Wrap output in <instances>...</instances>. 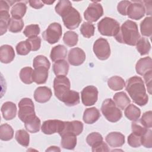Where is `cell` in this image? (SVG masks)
<instances>
[{"instance_id": "obj_56", "label": "cell", "mask_w": 152, "mask_h": 152, "mask_svg": "<svg viewBox=\"0 0 152 152\" xmlns=\"http://www.w3.org/2000/svg\"><path fill=\"white\" fill-rule=\"evenodd\" d=\"M61 150L58 147L56 146H50L48 149L46 150V151H60Z\"/></svg>"}, {"instance_id": "obj_18", "label": "cell", "mask_w": 152, "mask_h": 152, "mask_svg": "<svg viewBox=\"0 0 152 152\" xmlns=\"http://www.w3.org/2000/svg\"><path fill=\"white\" fill-rule=\"evenodd\" d=\"M135 70L138 74L144 75L145 73L152 70V60L150 56L140 59L136 64Z\"/></svg>"}, {"instance_id": "obj_45", "label": "cell", "mask_w": 152, "mask_h": 152, "mask_svg": "<svg viewBox=\"0 0 152 152\" xmlns=\"http://www.w3.org/2000/svg\"><path fill=\"white\" fill-rule=\"evenodd\" d=\"M15 49L17 54L20 55H26L31 50V46L27 40L19 42L17 45Z\"/></svg>"}, {"instance_id": "obj_52", "label": "cell", "mask_w": 152, "mask_h": 152, "mask_svg": "<svg viewBox=\"0 0 152 152\" xmlns=\"http://www.w3.org/2000/svg\"><path fill=\"white\" fill-rule=\"evenodd\" d=\"M151 75H152V70L149 71L143 75L145 83L147 88V91H148L149 94L151 93Z\"/></svg>"}, {"instance_id": "obj_54", "label": "cell", "mask_w": 152, "mask_h": 152, "mask_svg": "<svg viewBox=\"0 0 152 152\" xmlns=\"http://www.w3.org/2000/svg\"><path fill=\"white\" fill-rule=\"evenodd\" d=\"M28 3L30 7L35 9H40L44 6L43 3L41 1H29Z\"/></svg>"}, {"instance_id": "obj_16", "label": "cell", "mask_w": 152, "mask_h": 152, "mask_svg": "<svg viewBox=\"0 0 152 152\" xmlns=\"http://www.w3.org/2000/svg\"><path fill=\"white\" fill-rule=\"evenodd\" d=\"M52 96V92L50 88L43 86L37 87L34 92V100L40 103L48 102Z\"/></svg>"}, {"instance_id": "obj_15", "label": "cell", "mask_w": 152, "mask_h": 152, "mask_svg": "<svg viewBox=\"0 0 152 152\" xmlns=\"http://www.w3.org/2000/svg\"><path fill=\"white\" fill-rule=\"evenodd\" d=\"M86 57V53L83 49L80 48H74L69 51L68 60L71 65L79 66L83 64Z\"/></svg>"}, {"instance_id": "obj_7", "label": "cell", "mask_w": 152, "mask_h": 152, "mask_svg": "<svg viewBox=\"0 0 152 152\" xmlns=\"http://www.w3.org/2000/svg\"><path fill=\"white\" fill-rule=\"evenodd\" d=\"M70 81L65 75L56 76L53 80V90L56 97L61 101L64 96L70 90Z\"/></svg>"}, {"instance_id": "obj_48", "label": "cell", "mask_w": 152, "mask_h": 152, "mask_svg": "<svg viewBox=\"0 0 152 152\" xmlns=\"http://www.w3.org/2000/svg\"><path fill=\"white\" fill-rule=\"evenodd\" d=\"M140 121L145 128H151L152 127V112L149 110L144 113Z\"/></svg>"}, {"instance_id": "obj_55", "label": "cell", "mask_w": 152, "mask_h": 152, "mask_svg": "<svg viewBox=\"0 0 152 152\" xmlns=\"http://www.w3.org/2000/svg\"><path fill=\"white\" fill-rule=\"evenodd\" d=\"M145 10V13L147 15H151V1H142Z\"/></svg>"}, {"instance_id": "obj_3", "label": "cell", "mask_w": 152, "mask_h": 152, "mask_svg": "<svg viewBox=\"0 0 152 152\" xmlns=\"http://www.w3.org/2000/svg\"><path fill=\"white\" fill-rule=\"evenodd\" d=\"M101 111L105 118L110 122H116L122 116V111L112 99H106L103 102Z\"/></svg>"}, {"instance_id": "obj_1", "label": "cell", "mask_w": 152, "mask_h": 152, "mask_svg": "<svg viewBox=\"0 0 152 152\" xmlns=\"http://www.w3.org/2000/svg\"><path fill=\"white\" fill-rule=\"evenodd\" d=\"M125 90L128 93L133 102L140 106L145 105L148 101L142 79L138 76H134L127 80Z\"/></svg>"}, {"instance_id": "obj_53", "label": "cell", "mask_w": 152, "mask_h": 152, "mask_svg": "<svg viewBox=\"0 0 152 152\" xmlns=\"http://www.w3.org/2000/svg\"><path fill=\"white\" fill-rule=\"evenodd\" d=\"M92 151H109L107 145L103 141L96 146L92 147Z\"/></svg>"}, {"instance_id": "obj_41", "label": "cell", "mask_w": 152, "mask_h": 152, "mask_svg": "<svg viewBox=\"0 0 152 152\" xmlns=\"http://www.w3.org/2000/svg\"><path fill=\"white\" fill-rule=\"evenodd\" d=\"M103 141L102 135L96 132H93L88 134L86 138V142L88 145L94 147Z\"/></svg>"}, {"instance_id": "obj_24", "label": "cell", "mask_w": 152, "mask_h": 152, "mask_svg": "<svg viewBox=\"0 0 152 152\" xmlns=\"http://www.w3.org/2000/svg\"><path fill=\"white\" fill-rule=\"evenodd\" d=\"M61 102H64L66 106H74L80 103L79 93L74 90H69L62 97Z\"/></svg>"}, {"instance_id": "obj_36", "label": "cell", "mask_w": 152, "mask_h": 152, "mask_svg": "<svg viewBox=\"0 0 152 152\" xmlns=\"http://www.w3.org/2000/svg\"><path fill=\"white\" fill-rule=\"evenodd\" d=\"M141 33L144 36L150 37L152 34L151 17H145L140 23Z\"/></svg>"}, {"instance_id": "obj_26", "label": "cell", "mask_w": 152, "mask_h": 152, "mask_svg": "<svg viewBox=\"0 0 152 152\" xmlns=\"http://www.w3.org/2000/svg\"><path fill=\"white\" fill-rule=\"evenodd\" d=\"M27 11V6L23 2H18L15 4L11 8L10 13L12 17L17 19H22Z\"/></svg>"}, {"instance_id": "obj_42", "label": "cell", "mask_w": 152, "mask_h": 152, "mask_svg": "<svg viewBox=\"0 0 152 152\" xmlns=\"http://www.w3.org/2000/svg\"><path fill=\"white\" fill-rule=\"evenodd\" d=\"M71 7H72V4L69 1L62 0L58 1L55 10L56 12L61 17Z\"/></svg>"}, {"instance_id": "obj_4", "label": "cell", "mask_w": 152, "mask_h": 152, "mask_svg": "<svg viewBox=\"0 0 152 152\" xmlns=\"http://www.w3.org/2000/svg\"><path fill=\"white\" fill-rule=\"evenodd\" d=\"M97 28L103 36H115L119 30L120 25L116 20L106 17L98 23Z\"/></svg>"}, {"instance_id": "obj_2", "label": "cell", "mask_w": 152, "mask_h": 152, "mask_svg": "<svg viewBox=\"0 0 152 152\" xmlns=\"http://www.w3.org/2000/svg\"><path fill=\"white\" fill-rule=\"evenodd\" d=\"M114 37L119 43L130 46H135L141 37L137 23L130 20L122 24L118 33Z\"/></svg>"}, {"instance_id": "obj_13", "label": "cell", "mask_w": 152, "mask_h": 152, "mask_svg": "<svg viewBox=\"0 0 152 152\" xmlns=\"http://www.w3.org/2000/svg\"><path fill=\"white\" fill-rule=\"evenodd\" d=\"M83 130V124L79 121H64V127L59 133L61 137L65 134H72L79 135Z\"/></svg>"}, {"instance_id": "obj_32", "label": "cell", "mask_w": 152, "mask_h": 152, "mask_svg": "<svg viewBox=\"0 0 152 152\" xmlns=\"http://www.w3.org/2000/svg\"><path fill=\"white\" fill-rule=\"evenodd\" d=\"M124 114L129 120L134 121L139 119L141 115V110L135 105L129 104L125 109Z\"/></svg>"}, {"instance_id": "obj_57", "label": "cell", "mask_w": 152, "mask_h": 152, "mask_svg": "<svg viewBox=\"0 0 152 152\" xmlns=\"http://www.w3.org/2000/svg\"><path fill=\"white\" fill-rule=\"evenodd\" d=\"M42 2L43 3V4H48V5H51V4H52L53 3H54L55 2V1H42Z\"/></svg>"}, {"instance_id": "obj_22", "label": "cell", "mask_w": 152, "mask_h": 152, "mask_svg": "<svg viewBox=\"0 0 152 152\" xmlns=\"http://www.w3.org/2000/svg\"><path fill=\"white\" fill-rule=\"evenodd\" d=\"M100 117L99 110L95 107L86 109L83 113V119L86 124H92L96 122Z\"/></svg>"}, {"instance_id": "obj_11", "label": "cell", "mask_w": 152, "mask_h": 152, "mask_svg": "<svg viewBox=\"0 0 152 152\" xmlns=\"http://www.w3.org/2000/svg\"><path fill=\"white\" fill-rule=\"evenodd\" d=\"M98 90L93 86H88L81 91V101L86 106L94 105L98 99Z\"/></svg>"}, {"instance_id": "obj_29", "label": "cell", "mask_w": 152, "mask_h": 152, "mask_svg": "<svg viewBox=\"0 0 152 152\" xmlns=\"http://www.w3.org/2000/svg\"><path fill=\"white\" fill-rule=\"evenodd\" d=\"M107 85L113 91L121 90L125 86L124 80L119 76H113L107 80Z\"/></svg>"}, {"instance_id": "obj_47", "label": "cell", "mask_w": 152, "mask_h": 152, "mask_svg": "<svg viewBox=\"0 0 152 152\" xmlns=\"http://www.w3.org/2000/svg\"><path fill=\"white\" fill-rule=\"evenodd\" d=\"M141 145L145 148L152 147V131L150 129H148L146 132L141 136Z\"/></svg>"}, {"instance_id": "obj_34", "label": "cell", "mask_w": 152, "mask_h": 152, "mask_svg": "<svg viewBox=\"0 0 152 152\" xmlns=\"http://www.w3.org/2000/svg\"><path fill=\"white\" fill-rule=\"evenodd\" d=\"M14 136V130L8 124H2L0 126V138L2 141L11 140Z\"/></svg>"}, {"instance_id": "obj_17", "label": "cell", "mask_w": 152, "mask_h": 152, "mask_svg": "<svg viewBox=\"0 0 152 152\" xmlns=\"http://www.w3.org/2000/svg\"><path fill=\"white\" fill-rule=\"evenodd\" d=\"M105 140L112 147H120L122 146L125 141V136L119 132H112L108 134Z\"/></svg>"}, {"instance_id": "obj_6", "label": "cell", "mask_w": 152, "mask_h": 152, "mask_svg": "<svg viewBox=\"0 0 152 152\" xmlns=\"http://www.w3.org/2000/svg\"><path fill=\"white\" fill-rule=\"evenodd\" d=\"M61 17L64 26L69 30L77 28L82 21L80 12L72 7L69 8Z\"/></svg>"}, {"instance_id": "obj_31", "label": "cell", "mask_w": 152, "mask_h": 152, "mask_svg": "<svg viewBox=\"0 0 152 152\" xmlns=\"http://www.w3.org/2000/svg\"><path fill=\"white\" fill-rule=\"evenodd\" d=\"M9 11L0 10V33L1 36L5 34L8 28L10 22Z\"/></svg>"}, {"instance_id": "obj_49", "label": "cell", "mask_w": 152, "mask_h": 152, "mask_svg": "<svg viewBox=\"0 0 152 152\" xmlns=\"http://www.w3.org/2000/svg\"><path fill=\"white\" fill-rule=\"evenodd\" d=\"M141 136L137 135L134 133H131L128 137V144L132 147L137 148L141 145Z\"/></svg>"}, {"instance_id": "obj_27", "label": "cell", "mask_w": 152, "mask_h": 152, "mask_svg": "<svg viewBox=\"0 0 152 152\" xmlns=\"http://www.w3.org/2000/svg\"><path fill=\"white\" fill-rule=\"evenodd\" d=\"M76 137V135L72 134H65L61 136V147L67 150H74L77 142Z\"/></svg>"}, {"instance_id": "obj_9", "label": "cell", "mask_w": 152, "mask_h": 152, "mask_svg": "<svg viewBox=\"0 0 152 152\" xmlns=\"http://www.w3.org/2000/svg\"><path fill=\"white\" fill-rule=\"evenodd\" d=\"M93 51L97 58L100 60H106L110 55V48L108 41L100 37L93 44Z\"/></svg>"}, {"instance_id": "obj_44", "label": "cell", "mask_w": 152, "mask_h": 152, "mask_svg": "<svg viewBox=\"0 0 152 152\" xmlns=\"http://www.w3.org/2000/svg\"><path fill=\"white\" fill-rule=\"evenodd\" d=\"M33 66L34 68L43 66L49 69L50 66V64L48 59L45 56L38 55L34 58L33 62Z\"/></svg>"}, {"instance_id": "obj_19", "label": "cell", "mask_w": 152, "mask_h": 152, "mask_svg": "<svg viewBox=\"0 0 152 152\" xmlns=\"http://www.w3.org/2000/svg\"><path fill=\"white\" fill-rule=\"evenodd\" d=\"M3 118L10 121L14 119L17 114V107L14 103L12 102H6L1 106V109Z\"/></svg>"}, {"instance_id": "obj_30", "label": "cell", "mask_w": 152, "mask_h": 152, "mask_svg": "<svg viewBox=\"0 0 152 152\" xmlns=\"http://www.w3.org/2000/svg\"><path fill=\"white\" fill-rule=\"evenodd\" d=\"M40 120L36 115L24 122L26 129L30 133H36L39 131L40 127Z\"/></svg>"}, {"instance_id": "obj_21", "label": "cell", "mask_w": 152, "mask_h": 152, "mask_svg": "<svg viewBox=\"0 0 152 152\" xmlns=\"http://www.w3.org/2000/svg\"><path fill=\"white\" fill-rule=\"evenodd\" d=\"M48 70L49 69L43 66L34 68L32 75L33 82L37 84H45L48 78Z\"/></svg>"}, {"instance_id": "obj_25", "label": "cell", "mask_w": 152, "mask_h": 152, "mask_svg": "<svg viewBox=\"0 0 152 152\" xmlns=\"http://www.w3.org/2000/svg\"><path fill=\"white\" fill-rule=\"evenodd\" d=\"M113 99L116 105L122 110L125 109L131 103L130 99L124 91L115 93Z\"/></svg>"}, {"instance_id": "obj_40", "label": "cell", "mask_w": 152, "mask_h": 152, "mask_svg": "<svg viewBox=\"0 0 152 152\" xmlns=\"http://www.w3.org/2000/svg\"><path fill=\"white\" fill-rule=\"evenodd\" d=\"M24 21L23 19H17L12 17L10 20L8 30L12 33L20 32L24 27Z\"/></svg>"}, {"instance_id": "obj_50", "label": "cell", "mask_w": 152, "mask_h": 152, "mask_svg": "<svg viewBox=\"0 0 152 152\" xmlns=\"http://www.w3.org/2000/svg\"><path fill=\"white\" fill-rule=\"evenodd\" d=\"M26 40L29 43L32 51L38 50L41 46V39L40 37H33L28 38Z\"/></svg>"}, {"instance_id": "obj_33", "label": "cell", "mask_w": 152, "mask_h": 152, "mask_svg": "<svg viewBox=\"0 0 152 152\" xmlns=\"http://www.w3.org/2000/svg\"><path fill=\"white\" fill-rule=\"evenodd\" d=\"M135 46L137 50L141 56L148 54L151 49L150 43L145 37H140Z\"/></svg>"}, {"instance_id": "obj_14", "label": "cell", "mask_w": 152, "mask_h": 152, "mask_svg": "<svg viewBox=\"0 0 152 152\" xmlns=\"http://www.w3.org/2000/svg\"><path fill=\"white\" fill-rule=\"evenodd\" d=\"M64 125V121L57 119L47 120L43 122L41 130L43 133L46 135H51L55 133H59Z\"/></svg>"}, {"instance_id": "obj_20", "label": "cell", "mask_w": 152, "mask_h": 152, "mask_svg": "<svg viewBox=\"0 0 152 152\" xmlns=\"http://www.w3.org/2000/svg\"><path fill=\"white\" fill-rule=\"evenodd\" d=\"M15 58V52L13 48L8 45H4L0 48V60L2 63L8 64L12 62Z\"/></svg>"}, {"instance_id": "obj_39", "label": "cell", "mask_w": 152, "mask_h": 152, "mask_svg": "<svg viewBox=\"0 0 152 152\" xmlns=\"http://www.w3.org/2000/svg\"><path fill=\"white\" fill-rule=\"evenodd\" d=\"M80 32L81 34L86 38H90L94 34V26L89 22H84L80 27Z\"/></svg>"}, {"instance_id": "obj_43", "label": "cell", "mask_w": 152, "mask_h": 152, "mask_svg": "<svg viewBox=\"0 0 152 152\" xmlns=\"http://www.w3.org/2000/svg\"><path fill=\"white\" fill-rule=\"evenodd\" d=\"M40 29L38 24H30L27 26L23 31L24 34L28 38L36 37L40 33Z\"/></svg>"}, {"instance_id": "obj_10", "label": "cell", "mask_w": 152, "mask_h": 152, "mask_svg": "<svg viewBox=\"0 0 152 152\" xmlns=\"http://www.w3.org/2000/svg\"><path fill=\"white\" fill-rule=\"evenodd\" d=\"M103 15V7L97 2H93L90 4L84 12V18L89 23L97 21Z\"/></svg>"}, {"instance_id": "obj_37", "label": "cell", "mask_w": 152, "mask_h": 152, "mask_svg": "<svg viewBox=\"0 0 152 152\" xmlns=\"http://www.w3.org/2000/svg\"><path fill=\"white\" fill-rule=\"evenodd\" d=\"M78 40V35L74 31H67L63 36V41L64 43L69 47L75 46Z\"/></svg>"}, {"instance_id": "obj_23", "label": "cell", "mask_w": 152, "mask_h": 152, "mask_svg": "<svg viewBox=\"0 0 152 152\" xmlns=\"http://www.w3.org/2000/svg\"><path fill=\"white\" fill-rule=\"evenodd\" d=\"M67 49L65 46L61 45L52 48L50 51V58L53 62H56L59 60H63L66 57Z\"/></svg>"}, {"instance_id": "obj_8", "label": "cell", "mask_w": 152, "mask_h": 152, "mask_svg": "<svg viewBox=\"0 0 152 152\" xmlns=\"http://www.w3.org/2000/svg\"><path fill=\"white\" fill-rule=\"evenodd\" d=\"M62 27L58 23H51L42 33L43 39L49 44L57 43L62 36Z\"/></svg>"}, {"instance_id": "obj_46", "label": "cell", "mask_w": 152, "mask_h": 152, "mask_svg": "<svg viewBox=\"0 0 152 152\" xmlns=\"http://www.w3.org/2000/svg\"><path fill=\"white\" fill-rule=\"evenodd\" d=\"M131 129L132 133L141 137L144 133L146 132L148 128L143 126L140 122V120L137 119L132 121L131 124Z\"/></svg>"}, {"instance_id": "obj_35", "label": "cell", "mask_w": 152, "mask_h": 152, "mask_svg": "<svg viewBox=\"0 0 152 152\" xmlns=\"http://www.w3.org/2000/svg\"><path fill=\"white\" fill-rule=\"evenodd\" d=\"M15 138L18 144L23 147H28L30 142V135L24 129H19L16 131Z\"/></svg>"}, {"instance_id": "obj_38", "label": "cell", "mask_w": 152, "mask_h": 152, "mask_svg": "<svg viewBox=\"0 0 152 152\" xmlns=\"http://www.w3.org/2000/svg\"><path fill=\"white\" fill-rule=\"evenodd\" d=\"M33 69L29 66L23 68L20 72V78L23 83L26 84H31L33 81L32 78Z\"/></svg>"}, {"instance_id": "obj_5", "label": "cell", "mask_w": 152, "mask_h": 152, "mask_svg": "<svg viewBox=\"0 0 152 152\" xmlns=\"http://www.w3.org/2000/svg\"><path fill=\"white\" fill-rule=\"evenodd\" d=\"M18 106L19 108L18 116L24 123L36 116L34 105L31 99L27 97L22 99L19 102Z\"/></svg>"}, {"instance_id": "obj_12", "label": "cell", "mask_w": 152, "mask_h": 152, "mask_svg": "<svg viewBox=\"0 0 152 152\" xmlns=\"http://www.w3.org/2000/svg\"><path fill=\"white\" fill-rule=\"evenodd\" d=\"M145 14V10L142 1H134L129 5L126 15L131 19L139 20L144 16Z\"/></svg>"}, {"instance_id": "obj_28", "label": "cell", "mask_w": 152, "mask_h": 152, "mask_svg": "<svg viewBox=\"0 0 152 152\" xmlns=\"http://www.w3.org/2000/svg\"><path fill=\"white\" fill-rule=\"evenodd\" d=\"M69 71V64L64 59L55 62L53 65V71L56 75H66Z\"/></svg>"}, {"instance_id": "obj_51", "label": "cell", "mask_w": 152, "mask_h": 152, "mask_svg": "<svg viewBox=\"0 0 152 152\" xmlns=\"http://www.w3.org/2000/svg\"><path fill=\"white\" fill-rule=\"evenodd\" d=\"M131 1H120L117 6L118 11L122 15H126L127 10L129 5L131 4Z\"/></svg>"}]
</instances>
